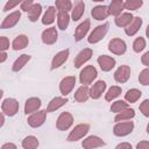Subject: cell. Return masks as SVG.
<instances>
[{"instance_id":"obj_20","label":"cell","mask_w":149,"mask_h":149,"mask_svg":"<svg viewBox=\"0 0 149 149\" xmlns=\"http://www.w3.org/2000/svg\"><path fill=\"white\" fill-rule=\"evenodd\" d=\"M91 15L98 21H102L108 16V7L104 5H98L93 7V9L91 10Z\"/></svg>"},{"instance_id":"obj_48","label":"cell","mask_w":149,"mask_h":149,"mask_svg":"<svg viewBox=\"0 0 149 149\" xmlns=\"http://www.w3.org/2000/svg\"><path fill=\"white\" fill-rule=\"evenodd\" d=\"M1 149H17V148H16V146H15L14 143H12V142H8V143H5V144H2Z\"/></svg>"},{"instance_id":"obj_7","label":"cell","mask_w":149,"mask_h":149,"mask_svg":"<svg viewBox=\"0 0 149 149\" xmlns=\"http://www.w3.org/2000/svg\"><path fill=\"white\" fill-rule=\"evenodd\" d=\"M108 50L115 55H123L127 50V45L121 38H112L108 43Z\"/></svg>"},{"instance_id":"obj_34","label":"cell","mask_w":149,"mask_h":149,"mask_svg":"<svg viewBox=\"0 0 149 149\" xmlns=\"http://www.w3.org/2000/svg\"><path fill=\"white\" fill-rule=\"evenodd\" d=\"M22 147L23 149H36L38 147V140L37 137L29 135L22 140Z\"/></svg>"},{"instance_id":"obj_24","label":"cell","mask_w":149,"mask_h":149,"mask_svg":"<svg viewBox=\"0 0 149 149\" xmlns=\"http://www.w3.org/2000/svg\"><path fill=\"white\" fill-rule=\"evenodd\" d=\"M134 16L132 13H121L119 16L115 17V24L118 27H122V28H126L127 26H129V23L133 21Z\"/></svg>"},{"instance_id":"obj_45","label":"cell","mask_w":149,"mask_h":149,"mask_svg":"<svg viewBox=\"0 0 149 149\" xmlns=\"http://www.w3.org/2000/svg\"><path fill=\"white\" fill-rule=\"evenodd\" d=\"M115 149H133V148H132V144H130V143H128V142H122V143H119V144L115 147Z\"/></svg>"},{"instance_id":"obj_42","label":"cell","mask_w":149,"mask_h":149,"mask_svg":"<svg viewBox=\"0 0 149 149\" xmlns=\"http://www.w3.org/2000/svg\"><path fill=\"white\" fill-rule=\"evenodd\" d=\"M9 48V40L6 36H0V51H5Z\"/></svg>"},{"instance_id":"obj_21","label":"cell","mask_w":149,"mask_h":149,"mask_svg":"<svg viewBox=\"0 0 149 149\" xmlns=\"http://www.w3.org/2000/svg\"><path fill=\"white\" fill-rule=\"evenodd\" d=\"M142 26V19L140 16H134L133 21L129 23V26H127L125 28V33L128 35V36H134L141 28Z\"/></svg>"},{"instance_id":"obj_49","label":"cell","mask_w":149,"mask_h":149,"mask_svg":"<svg viewBox=\"0 0 149 149\" xmlns=\"http://www.w3.org/2000/svg\"><path fill=\"white\" fill-rule=\"evenodd\" d=\"M7 59V54L5 51H0V63H3Z\"/></svg>"},{"instance_id":"obj_40","label":"cell","mask_w":149,"mask_h":149,"mask_svg":"<svg viewBox=\"0 0 149 149\" xmlns=\"http://www.w3.org/2000/svg\"><path fill=\"white\" fill-rule=\"evenodd\" d=\"M139 81L144 86L149 85V69L148 68H146L144 70L141 71L140 76H139Z\"/></svg>"},{"instance_id":"obj_3","label":"cell","mask_w":149,"mask_h":149,"mask_svg":"<svg viewBox=\"0 0 149 149\" xmlns=\"http://www.w3.org/2000/svg\"><path fill=\"white\" fill-rule=\"evenodd\" d=\"M90 130V125L87 123H79L72 130L71 133L68 135V141L70 142H74V141H78L80 139H83Z\"/></svg>"},{"instance_id":"obj_9","label":"cell","mask_w":149,"mask_h":149,"mask_svg":"<svg viewBox=\"0 0 149 149\" xmlns=\"http://www.w3.org/2000/svg\"><path fill=\"white\" fill-rule=\"evenodd\" d=\"M76 84V77L74 76H68L63 78L59 83V91L63 95H68L74 87Z\"/></svg>"},{"instance_id":"obj_46","label":"cell","mask_w":149,"mask_h":149,"mask_svg":"<svg viewBox=\"0 0 149 149\" xmlns=\"http://www.w3.org/2000/svg\"><path fill=\"white\" fill-rule=\"evenodd\" d=\"M136 149H149V142L148 141H141L137 143Z\"/></svg>"},{"instance_id":"obj_16","label":"cell","mask_w":149,"mask_h":149,"mask_svg":"<svg viewBox=\"0 0 149 149\" xmlns=\"http://www.w3.org/2000/svg\"><path fill=\"white\" fill-rule=\"evenodd\" d=\"M92 55H93L92 49H90V48L83 49V50L76 56V58H74V61H73L74 68H80L84 63H86V62L92 57Z\"/></svg>"},{"instance_id":"obj_51","label":"cell","mask_w":149,"mask_h":149,"mask_svg":"<svg viewBox=\"0 0 149 149\" xmlns=\"http://www.w3.org/2000/svg\"><path fill=\"white\" fill-rule=\"evenodd\" d=\"M2 95H3V91H2V90H0V99L2 98Z\"/></svg>"},{"instance_id":"obj_31","label":"cell","mask_w":149,"mask_h":149,"mask_svg":"<svg viewBox=\"0 0 149 149\" xmlns=\"http://www.w3.org/2000/svg\"><path fill=\"white\" fill-rule=\"evenodd\" d=\"M29 43V40L26 35H19L15 37V40L13 41L12 43V48L14 50H21V49H24Z\"/></svg>"},{"instance_id":"obj_4","label":"cell","mask_w":149,"mask_h":149,"mask_svg":"<svg viewBox=\"0 0 149 149\" xmlns=\"http://www.w3.org/2000/svg\"><path fill=\"white\" fill-rule=\"evenodd\" d=\"M19 107H20V105H19L17 100L14 98H6L1 105L2 112L8 116H14L19 112Z\"/></svg>"},{"instance_id":"obj_6","label":"cell","mask_w":149,"mask_h":149,"mask_svg":"<svg viewBox=\"0 0 149 149\" xmlns=\"http://www.w3.org/2000/svg\"><path fill=\"white\" fill-rule=\"evenodd\" d=\"M73 123V116L69 113V112H63L57 121H56V127L58 128V130H68Z\"/></svg>"},{"instance_id":"obj_35","label":"cell","mask_w":149,"mask_h":149,"mask_svg":"<svg viewBox=\"0 0 149 149\" xmlns=\"http://www.w3.org/2000/svg\"><path fill=\"white\" fill-rule=\"evenodd\" d=\"M121 87L120 86H112V87H109L108 88V91H107V93L105 94V99H106V101H112V100H114L116 97H119L120 94H121Z\"/></svg>"},{"instance_id":"obj_19","label":"cell","mask_w":149,"mask_h":149,"mask_svg":"<svg viewBox=\"0 0 149 149\" xmlns=\"http://www.w3.org/2000/svg\"><path fill=\"white\" fill-rule=\"evenodd\" d=\"M90 26H91V22H90L88 19H86L84 22H81V23L76 28V30H74V40H76L77 42H79L80 40H83V38L86 36L87 31L90 30Z\"/></svg>"},{"instance_id":"obj_37","label":"cell","mask_w":149,"mask_h":149,"mask_svg":"<svg viewBox=\"0 0 149 149\" xmlns=\"http://www.w3.org/2000/svg\"><path fill=\"white\" fill-rule=\"evenodd\" d=\"M126 108H128V102H126V101H123V100H116V101H114L113 104H112V106H111V111L113 112V113H120V112H122L123 109H126Z\"/></svg>"},{"instance_id":"obj_38","label":"cell","mask_w":149,"mask_h":149,"mask_svg":"<svg viewBox=\"0 0 149 149\" xmlns=\"http://www.w3.org/2000/svg\"><path fill=\"white\" fill-rule=\"evenodd\" d=\"M143 5L142 0H128L123 3V8L128 10H136Z\"/></svg>"},{"instance_id":"obj_47","label":"cell","mask_w":149,"mask_h":149,"mask_svg":"<svg viewBox=\"0 0 149 149\" xmlns=\"http://www.w3.org/2000/svg\"><path fill=\"white\" fill-rule=\"evenodd\" d=\"M142 63L146 65V66H149V51H147L143 56H142Z\"/></svg>"},{"instance_id":"obj_1","label":"cell","mask_w":149,"mask_h":149,"mask_svg":"<svg viewBox=\"0 0 149 149\" xmlns=\"http://www.w3.org/2000/svg\"><path fill=\"white\" fill-rule=\"evenodd\" d=\"M108 27H109V24L107 22H105L104 24L97 26L93 29V31L90 34V36L87 37V42L91 43V44H94V43H98L99 41H101L105 37V35L107 34Z\"/></svg>"},{"instance_id":"obj_33","label":"cell","mask_w":149,"mask_h":149,"mask_svg":"<svg viewBox=\"0 0 149 149\" xmlns=\"http://www.w3.org/2000/svg\"><path fill=\"white\" fill-rule=\"evenodd\" d=\"M141 95H142V92L140 90H137V88H130L125 94V100L128 101V102H130V104H134V102H136L141 98Z\"/></svg>"},{"instance_id":"obj_36","label":"cell","mask_w":149,"mask_h":149,"mask_svg":"<svg viewBox=\"0 0 149 149\" xmlns=\"http://www.w3.org/2000/svg\"><path fill=\"white\" fill-rule=\"evenodd\" d=\"M56 7L58 12H69L72 9V2L70 0H56Z\"/></svg>"},{"instance_id":"obj_30","label":"cell","mask_w":149,"mask_h":149,"mask_svg":"<svg viewBox=\"0 0 149 149\" xmlns=\"http://www.w3.org/2000/svg\"><path fill=\"white\" fill-rule=\"evenodd\" d=\"M41 13H42V6H41V3L34 2V5L31 6V8L28 10V19H29V21H31V22L37 21V19L40 17Z\"/></svg>"},{"instance_id":"obj_11","label":"cell","mask_w":149,"mask_h":149,"mask_svg":"<svg viewBox=\"0 0 149 149\" xmlns=\"http://www.w3.org/2000/svg\"><path fill=\"white\" fill-rule=\"evenodd\" d=\"M69 55H70V50H69V49H65V50H62V51L57 52V54L54 56L52 61H51V66H50V69H51V70H55V69L59 68L61 65H63V64L68 61Z\"/></svg>"},{"instance_id":"obj_26","label":"cell","mask_w":149,"mask_h":149,"mask_svg":"<svg viewBox=\"0 0 149 149\" xmlns=\"http://www.w3.org/2000/svg\"><path fill=\"white\" fill-rule=\"evenodd\" d=\"M135 116V111L133 109V108H126V109H123L122 112H120V113H118L116 115H115V118H114V121L115 122H121V121H128V120H130V119H133Z\"/></svg>"},{"instance_id":"obj_10","label":"cell","mask_w":149,"mask_h":149,"mask_svg":"<svg viewBox=\"0 0 149 149\" xmlns=\"http://www.w3.org/2000/svg\"><path fill=\"white\" fill-rule=\"evenodd\" d=\"M105 144H106L105 141L95 135H91V136L86 137L85 140H83V142H81V146L84 149H94V148L104 147Z\"/></svg>"},{"instance_id":"obj_28","label":"cell","mask_w":149,"mask_h":149,"mask_svg":"<svg viewBox=\"0 0 149 149\" xmlns=\"http://www.w3.org/2000/svg\"><path fill=\"white\" fill-rule=\"evenodd\" d=\"M70 23V15L66 12H58L57 13V24L58 28L62 30H65L69 27Z\"/></svg>"},{"instance_id":"obj_25","label":"cell","mask_w":149,"mask_h":149,"mask_svg":"<svg viewBox=\"0 0 149 149\" xmlns=\"http://www.w3.org/2000/svg\"><path fill=\"white\" fill-rule=\"evenodd\" d=\"M30 56L29 55H27V54H23V55H21V56H19L16 59H15V62L13 63V65H12V70L14 71V72H19L29 61H30Z\"/></svg>"},{"instance_id":"obj_13","label":"cell","mask_w":149,"mask_h":149,"mask_svg":"<svg viewBox=\"0 0 149 149\" xmlns=\"http://www.w3.org/2000/svg\"><path fill=\"white\" fill-rule=\"evenodd\" d=\"M130 77V68L128 65H121L119 66L114 72V79L118 83H126Z\"/></svg>"},{"instance_id":"obj_41","label":"cell","mask_w":149,"mask_h":149,"mask_svg":"<svg viewBox=\"0 0 149 149\" xmlns=\"http://www.w3.org/2000/svg\"><path fill=\"white\" fill-rule=\"evenodd\" d=\"M140 111L142 112V114L144 116H149V100L148 99H146V100H143V102H141Z\"/></svg>"},{"instance_id":"obj_22","label":"cell","mask_w":149,"mask_h":149,"mask_svg":"<svg viewBox=\"0 0 149 149\" xmlns=\"http://www.w3.org/2000/svg\"><path fill=\"white\" fill-rule=\"evenodd\" d=\"M68 101H69V100H68V98H63V97H55V98H54V99H51V100H50V102L48 104L45 112H47V113L55 112L56 109H58V108H61L62 106H64Z\"/></svg>"},{"instance_id":"obj_29","label":"cell","mask_w":149,"mask_h":149,"mask_svg":"<svg viewBox=\"0 0 149 149\" xmlns=\"http://www.w3.org/2000/svg\"><path fill=\"white\" fill-rule=\"evenodd\" d=\"M88 87L87 86H85V85H81L80 87H78V90L76 91V93H74V100L76 101H78V102H85V101H87V99H88Z\"/></svg>"},{"instance_id":"obj_44","label":"cell","mask_w":149,"mask_h":149,"mask_svg":"<svg viewBox=\"0 0 149 149\" xmlns=\"http://www.w3.org/2000/svg\"><path fill=\"white\" fill-rule=\"evenodd\" d=\"M19 3H21L20 1H8L6 5H5V7H3V12H7V10H9V9H12L13 7H15V6H17Z\"/></svg>"},{"instance_id":"obj_27","label":"cell","mask_w":149,"mask_h":149,"mask_svg":"<svg viewBox=\"0 0 149 149\" xmlns=\"http://www.w3.org/2000/svg\"><path fill=\"white\" fill-rule=\"evenodd\" d=\"M71 10H72V13H71L72 20H73V21H78V20L83 16V14H84L85 3H84L83 1H77L76 5H74V7H73Z\"/></svg>"},{"instance_id":"obj_5","label":"cell","mask_w":149,"mask_h":149,"mask_svg":"<svg viewBox=\"0 0 149 149\" xmlns=\"http://www.w3.org/2000/svg\"><path fill=\"white\" fill-rule=\"evenodd\" d=\"M134 129V122L133 121H123V122H116V125L113 127V133L115 136H126L130 134Z\"/></svg>"},{"instance_id":"obj_17","label":"cell","mask_w":149,"mask_h":149,"mask_svg":"<svg viewBox=\"0 0 149 149\" xmlns=\"http://www.w3.org/2000/svg\"><path fill=\"white\" fill-rule=\"evenodd\" d=\"M57 36H58V34H57L56 28L55 27H50V28H47L42 33V36L41 37H42V42L44 44L50 45V44H54L57 41Z\"/></svg>"},{"instance_id":"obj_32","label":"cell","mask_w":149,"mask_h":149,"mask_svg":"<svg viewBox=\"0 0 149 149\" xmlns=\"http://www.w3.org/2000/svg\"><path fill=\"white\" fill-rule=\"evenodd\" d=\"M55 15H56V8L54 6H49L42 17V23L45 26L51 24L55 21Z\"/></svg>"},{"instance_id":"obj_8","label":"cell","mask_w":149,"mask_h":149,"mask_svg":"<svg viewBox=\"0 0 149 149\" xmlns=\"http://www.w3.org/2000/svg\"><path fill=\"white\" fill-rule=\"evenodd\" d=\"M45 118H47V112L45 111H37L35 113H33L29 118H28V125L33 128H37V127H41L44 121H45Z\"/></svg>"},{"instance_id":"obj_43","label":"cell","mask_w":149,"mask_h":149,"mask_svg":"<svg viewBox=\"0 0 149 149\" xmlns=\"http://www.w3.org/2000/svg\"><path fill=\"white\" fill-rule=\"evenodd\" d=\"M21 9L23 10V12H27L28 13V10L31 8V6L34 5V1L33 0H26V1H22L21 3Z\"/></svg>"},{"instance_id":"obj_15","label":"cell","mask_w":149,"mask_h":149,"mask_svg":"<svg viewBox=\"0 0 149 149\" xmlns=\"http://www.w3.org/2000/svg\"><path fill=\"white\" fill-rule=\"evenodd\" d=\"M106 90V81L104 80H98L97 83L93 84V86L88 90V95L92 98V99H99L102 93L105 92Z\"/></svg>"},{"instance_id":"obj_50","label":"cell","mask_w":149,"mask_h":149,"mask_svg":"<svg viewBox=\"0 0 149 149\" xmlns=\"http://www.w3.org/2000/svg\"><path fill=\"white\" fill-rule=\"evenodd\" d=\"M3 123H5V115L0 112V127H2Z\"/></svg>"},{"instance_id":"obj_2","label":"cell","mask_w":149,"mask_h":149,"mask_svg":"<svg viewBox=\"0 0 149 149\" xmlns=\"http://www.w3.org/2000/svg\"><path fill=\"white\" fill-rule=\"evenodd\" d=\"M98 76V72H97V69L93 66V65H87L85 66L81 71H80V74H79V80H80V84L87 86L88 84H91Z\"/></svg>"},{"instance_id":"obj_39","label":"cell","mask_w":149,"mask_h":149,"mask_svg":"<svg viewBox=\"0 0 149 149\" xmlns=\"http://www.w3.org/2000/svg\"><path fill=\"white\" fill-rule=\"evenodd\" d=\"M146 48V40L143 37H137L133 43V50L135 52H140Z\"/></svg>"},{"instance_id":"obj_23","label":"cell","mask_w":149,"mask_h":149,"mask_svg":"<svg viewBox=\"0 0 149 149\" xmlns=\"http://www.w3.org/2000/svg\"><path fill=\"white\" fill-rule=\"evenodd\" d=\"M123 1L122 0H114L109 3L108 6V15H113V16H119L121 14V12L125 9L123 8Z\"/></svg>"},{"instance_id":"obj_12","label":"cell","mask_w":149,"mask_h":149,"mask_svg":"<svg viewBox=\"0 0 149 149\" xmlns=\"http://www.w3.org/2000/svg\"><path fill=\"white\" fill-rule=\"evenodd\" d=\"M20 19H21V13H20L19 10H15V12L10 13L9 15H7V16L3 19L2 23L0 24V28H1V29L12 28V27H14V26L19 22Z\"/></svg>"},{"instance_id":"obj_18","label":"cell","mask_w":149,"mask_h":149,"mask_svg":"<svg viewBox=\"0 0 149 149\" xmlns=\"http://www.w3.org/2000/svg\"><path fill=\"white\" fill-rule=\"evenodd\" d=\"M41 100L36 97H31L29 99L26 100V104H24V113L28 115V114H31V113H35L40 109L41 107Z\"/></svg>"},{"instance_id":"obj_14","label":"cell","mask_w":149,"mask_h":149,"mask_svg":"<svg viewBox=\"0 0 149 149\" xmlns=\"http://www.w3.org/2000/svg\"><path fill=\"white\" fill-rule=\"evenodd\" d=\"M97 62H98L100 69H101L102 71H105V72L111 71V70L115 66V59H114L113 57H111V56H107V55H101V56H99L98 59H97Z\"/></svg>"}]
</instances>
